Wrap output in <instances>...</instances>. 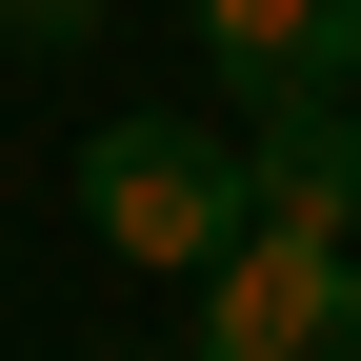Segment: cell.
Wrapping results in <instances>:
<instances>
[{
  "mask_svg": "<svg viewBox=\"0 0 361 361\" xmlns=\"http://www.w3.org/2000/svg\"><path fill=\"white\" fill-rule=\"evenodd\" d=\"M241 180H261V221L341 241V221H361V101H341V80H322V101H241Z\"/></svg>",
  "mask_w": 361,
  "mask_h": 361,
  "instance_id": "obj_4",
  "label": "cell"
},
{
  "mask_svg": "<svg viewBox=\"0 0 361 361\" xmlns=\"http://www.w3.org/2000/svg\"><path fill=\"white\" fill-rule=\"evenodd\" d=\"M180 361H361V261L301 221H241V261H201Z\"/></svg>",
  "mask_w": 361,
  "mask_h": 361,
  "instance_id": "obj_2",
  "label": "cell"
},
{
  "mask_svg": "<svg viewBox=\"0 0 361 361\" xmlns=\"http://www.w3.org/2000/svg\"><path fill=\"white\" fill-rule=\"evenodd\" d=\"M80 221H101L141 281H201V261H241L261 180H241L221 121H101V141H80Z\"/></svg>",
  "mask_w": 361,
  "mask_h": 361,
  "instance_id": "obj_1",
  "label": "cell"
},
{
  "mask_svg": "<svg viewBox=\"0 0 361 361\" xmlns=\"http://www.w3.org/2000/svg\"><path fill=\"white\" fill-rule=\"evenodd\" d=\"M121 0H0V61H61V40H101Z\"/></svg>",
  "mask_w": 361,
  "mask_h": 361,
  "instance_id": "obj_5",
  "label": "cell"
},
{
  "mask_svg": "<svg viewBox=\"0 0 361 361\" xmlns=\"http://www.w3.org/2000/svg\"><path fill=\"white\" fill-rule=\"evenodd\" d=\"M180 20H201L221 101H322V80H361V0H180Z\"/></svg>",
  "mask_w": 361,
  "mask_h": 361,
  "instance_id": "obj_3",
  "label": "cell"
}]
</instances>
